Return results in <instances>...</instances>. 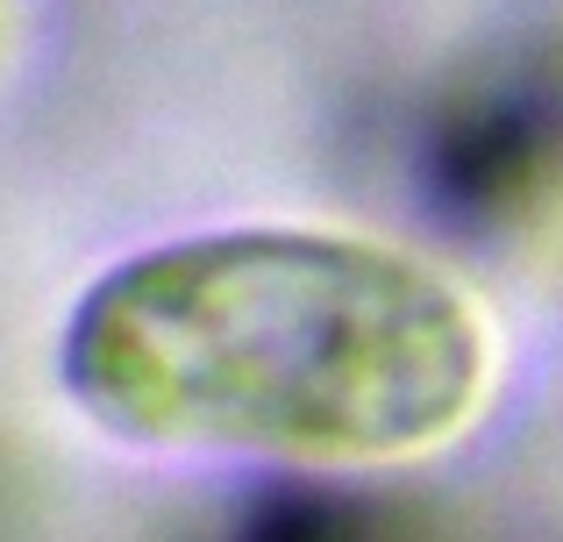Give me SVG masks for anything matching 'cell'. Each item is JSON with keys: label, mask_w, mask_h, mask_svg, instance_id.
Returning a JSON list of instances; mask_svg holds the SVG:
<instances>
[{"label": "cell", "mask_w": 563, "mask_h": 542, "mask_svg": "<svg viewBox=\"0 0 563 542\" xmlns=\"http://www.w3.org/2000/svg\"><path fill=\"white\" fill-rule=\"evenodd\" d=\"M57 378L143 450L378 464L435 450L485 392V329L428 265L321 229H214L108 265Z\"/></svg>", "instance_id": "6da1fadb"}]
</instances>
